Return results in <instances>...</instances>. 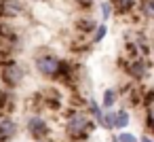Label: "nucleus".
Returning <instances> with one entry per match:
<instances>
[{
  "label": "nucleus",
  "mask_w": 154,
  "mask_h": 142,
  "mask_svg": "<svg viewBox=\"0 0 154 142\" xmlns=\"http://www.w3.org/2000/svg\"><path fill=\"white\" fill-rule=\"evenodd\" d=\"M143 11H146V17H152V0L143 2Z\"/></svg>",
  "instance_id": "19"
},
{
  "label": "nucleus",
  "mask_w": 154,
  "mask_h": 142,
  "mask_svg": "<svg viewBox=\"0 0 154 142\" xmlns=\"http://www.w3.org/2000/svg\"><path fill=\"white\" fill-rule=\"evenodd\" d=\"M106 32H108V28H106V24L103 26H97L95 28V36H93V43H99L103 36H106Z\"/></svg>",
  "instance_id": "15"
},
{
  "label": "nucleus",
  "mask_w": 154,
  "mask_h": 142,
  "mask_svg": "<svg viewBox=\"0 0 154 142\" xmlns=\"http://www.w3.org/2000/svg\"><path fill=\"white\" fill-rule=\"evenodd\" d=\"M118 142H137V138L131 136V134H120L118 136Z\"/></svg>",
  "instance_id": "18"
},
{
  "label": "nucleus",
  "mask_w": 154,
  "mask_h": 142,
  "mask_svg": "<svg viewBox=\"0 0 154 142\" xmlns=\"http://www.w3.org/2000/svg\"><path fill=\"white\" fill-rule=\"evenodd\" d=\"M110 13H112V5H110V2H103V5H101V15H103V21L110 17Z\"/></svg>",
  "instance_id": "17"
},
{
  "label": "nucleus",
  "mask_w": 154,
  "mask_h": 142,
  "mask_svg": "<svg viewBox=\"0 0 154 142\" xmlns=\"http://www.w3.org/2000/svg\"><path fill=\"white\" fill-rule=\"evenodd\" d=\"M146 72H148V64L141 62V60H137V62H133V64L129 66V74H133L135 79H141Z\"/></svg>",
  "instance_id": "7"
},
{
  "label": "nucleus",
  "mask_w": 154,
  "mask_h": 142,
  "mask_svg": "<svg viewBox=\"0 0 154 142\" xmlns=\"http://www.w3.org/2000/svg\"><path fill=\"white\" fill-rule=\"evenodd\" d=\"M23 76H26V70L17 62H5L2 68H0V79L7 87H17L23 81Z\"/></svg>",
  "instance_id": "2"
},
{
  "label": "nucleus",
  "mask_w": 154,
  "mask_h": 142,
  "mask_svg": "<svg viewBox=\"0 0 154 142\" xmlns=\"http://www.w3.org/2000/svg\"><path fill=\"white\" fill-rule=\"evenodd\" d=\"M135 2H137V0H114V11L116 13H129L133 7H135Z\"/></svg>",
  "instance_id": "8"
},
{
  "label": "nucleus",
  "mask_w": 154,
  "mask_h": 142,
  "mask_svg": "<svg viewBox=\"0 0 154 142\" xmlns=\"http://www.w3.org/2000/svg\"><path fill=\"white\" fill-rule=\"evenodd\" d=\"M127 123H129V115H127V110L114 112V127H127Z\"/></svg>",
  "instance_id": "10"
},
{
  "label": "nucleus",
  "mask_w": 154,
  "mask_h": 142,
  "mask_svg": "<svg viewBox=\"0 0 154 142\" xmlns=\"http://www.w3.org/2000/svg\"><path fill=\"white\" fill-rule=\"evenodd\" d=\"M89 127H91L89 115H85V112H74V115H70V119H68V134H70L72 138L85 140L87 134H89Z\"/></svg>",
  "instance_id": "1"
},
{
  "label": "nucleus",
  "mask_w": 154,
  "mask_h": 142,
  "mask_svg": "<svg viewBox=\"0 0 154 142\" xmlns=\"http://www.w3.org/2000/svg\"><path fill=\"white\" fill-rule=\"evenodd\" d=\"M59 66H61V62L55 55H38L36 57V70L45 76H57Z\"/></svg>",
  "instance_id": "3"
},
{
  "label": "nucleus",
  "mask_w": 154,
  "mask_h": 142,
  "mask_svg": "<svg viewBox=\"0 0 154 142\" xmlns=\"http://www.w3.org/2000/svg\"><path fill=\"white\" fill-rule=\"evenodd\" d=\"M15 36H17L15 30H13L7 21L0 19V40H11V38H15Z\"/></svg>",
  "instance_id": "9"
},
{
  "label": "nucleus",
  "mask_w": 154,
  "mask_h": 142,
  "mask_svg": "<svg viewBox=\"0 0 154 142\" xmlns=\"http://www.w3.org/2000/svg\"><path fill=\"white\" fill-rule=\"evenodd\" d=\"M15 131H17V127H15V123L11 121V117L0 115V142H9V140L15 136Z\"/></svg>",
  "instance_id": "6"
},
{
  "label": "nucleus",
  "mask_w": 154,
  "mask_h": 142,
  "mask_svg": "<svg viewBox=\"0 0 154 142\" xmlns=\"http://www.w3.org/2000/svg\"><path fill=\"white\" fill-rule=\"evenodd\" d=\"M141 142H152V140H150L148 136H143V138H141Z\"/></svg>",
  "instance_id": "20"
},
{
  "label": "nucleus",
  "mask_w": 154,
  "mask_h": 142,
  "mask_svg": "<svg viewBox=\"0 0 154 142\" xmlns=\"http://www.w3.org/2000/svg\"><path fill=\"white\" fill-rule=\"evenodd\" d=\"M28 131L32 138H45L49 134V127H47V121L42 117H30L28 119Z\"/></svg>",
  "instance_id": "4"
},
{
  "label": "nucleus",
  "mask_w": 154,
  "mask_h": 142,
  "mask_svg": "<svg viewBox=\"0 0 154 142\" xmlns=\"http://www.w3.org/2000/svg\"><path fill=\"white\" fill-rule=\"evenodd\" d=\"M114 100H116V93H114L112 89H106V91H103V108L114 106Z\"/></svg>",
  "instance_id": "13"
},
{
  "label": "nucleus",
  "mask_w": 154,
  "mask_h": 142,
  "mask_svg": "<svg viewBox=\"0 0 154 142\" xmlns=\"http://www.w3.org/2000/svg\"><path fill=\"white\" fill-rule=\"evenodd\" d=\"M101 125L108 127V129H112V127H114V112H106V115L101 117Z\"/></svg>",
  "instance_id": "14"
},
{
  "label": "nucleus",
  "mask_w": 154,
  "mask_h": 142,
  "mask_svg": "<svg viewBox=\"0 0 154 142\" xmlns=\"http://www.w3.org/2000/svg\"><path fill=\"white\" fill-rule=\"evenodd\" d=\"M40 142H53V140H47V138H40Z\"/></svg>",
  "instance_id": "21"
},
{
  "label": "nucleus",
  "mask_w": 154,
  "mask_h": 142,
  "mask_svg": "<svg viewBox=\"0 0 154 142\" xmlns=\"http://www.w3.org/2000/svg\"><path fill=\"white\" fill-rule=\"evenodd\" d=\"M23 11V5L19 0H0V15L2 17H17Z\"/></svg>",
  "instance_id": "5"
},
{
  "label": "nucleus",
  "mask_w": 154,
  "mask_h": 142,
  "mask_svg": "<svg viewBox=\"0 0 154 142\" xmlns=\"http://www.w3.org/2000/svg\"><path fill=\"white\" fill-rule=\"evenodd\" d=\"M97 28V24L91 19V17H87V19H80L78 21V30H82V32H91V30H95Z\"/></svg>",
  "instance_id": "12"
},
{
  "label": "nucleus",
  "mask_w": 154,
  "mask_h": 142,
  "mask_svg": "<svg viewBox=\"0 0 154 142\" xmlns=\"http://www.w3.org/2000/svg\"><path fill=\"white\" fill-rule=\"evenodd\" d=\"M11 104H13V95L2 87L0 89V108H11Z\"/></svg>",
  "instance_id": "11"
},
{
  "label": "nucleus",
  "mask_w": 154,
  "mask_h": 142,
  "mask_svg": "<svg viewBox=\"0 0 154 142\" xmlns=\"http://www.w3.org/2000/svg\"><path fill=\"white\" fill-rule=\"evenodd\" d=\"M91 112H93V115H95V119L101 123V117H103V115H101V110H99V104H97V102H91Z\"/></svg>",
  "instance_id": "16"
}]
</instances>
